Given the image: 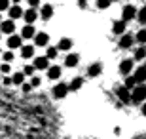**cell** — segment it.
<instances>
[{
  "label": "cell",
  "instance_id": "25",
  "mask_svg": "<svg viewBox=\"0 0 146 139\" xmlns=\"http://www.w3.org/2000/svg\"><path fill=\"white\" fill-rule=\"evenodd\" d=\"M135 40L141 46H146V29H141V31L137 32V36H135Z\"/></svg>",
  "mask_w": 146,
  "mask_h": 139
},
{
  "label": "cell",
  "instance_id": "3",
  "mask_svg": "<svg viewBox=\"0 0 146 139\" xmlns=\"http://www.w3.org/2000/svg\"><path fill=\"white\" fill-rule=\"evenodd\" d=\"M51 93H53L55 99H63V97H66V93H68V86L63 84V82H61V84H55Z\"/></svg>",
  "mask_w": 146,
  "mask_h": 139
},
{
  "label": "cell",
  "instance_id": "34",
  "mask_svg": "<svg viewBox=\"0 0 146 139\" xmlns=\"http://www.w3.org/2000/svg\"><path fill=\"white\" fill-rule=\"evenodd\" d=\"M0 69H2V73H4V75H8V73H10V63H4Z\"/></svg>",
  "mask_w": 146,
  "mask_h": 139
},
{
  "label": "cell",
  "instance_id": "5",
  "mask_svg": "<svg viewBox=\"0 0 146 139\" xmlns=\"http://www.w3.org/2000/svg\"><path fill=\"white\" fill-rule=\"evenodd\" d=\"M34 44L40 48H48L49 46V34L48 32H36L34 34Z\"/></svg>",
  "mask_w": 146,
  "mask_h": 139
},
{
  "label": "cell",
  "instance_id": "9",
  "mask_svg": "<svg viewBox=\"0 0 146 139\" xmlns=\"http://www.w3.org/2000/svg\"><path fill=\"white\" fill-rule=\"evenodd\" d=\"M6 44H8V48H10V50L21 48V44H23V38L19 36V34H10V36H8V40H6Z\"/></svg>",
  "mask_w": 146,
  "mask_h": 139
},
{
  "label": "cell",
  "instance_id": "7",
  "mask_svg": "<svg viewBox=\"0 0 146 139\" xmlns=\"http://www.w3.org/2000/svg\"><path fill=\"white\" fill-rule=\"evenodd\" d=\"M101 73H103V63H101V61L91 63L89 67H87V76H91V78H97Z\"/></svg>",
  "mask_w": 146,
  "mask_h": 139
},
{
  "label": "cell",
  "instance_id": "18",
  "mask_svg": "<svg viewBox=\"0 0 146 139\" xmlns=\"http://www.w3.org/2000/svg\"><path fill=\"white\" fill-rule=\"evenodd\" d=\"M34 34H36V31H34V27H33V25H25L19 36H21V38H25V40H27V38H34Z\"/></svg>",
  "mask_w": 146,
  "mask_h": 139
},
{
  "label": "cell",
  "instance_id": "14",
  "mask_svg": "<svg viewBox=\"0 0 146 139\" xmlns=\"http://www.w3.org/2000/svg\"><path fill=\"white\" fill-rule=\"evenodd\" d=\"M23 17H25V21H27V25H33V23L38 19V11L34 10V8H29L27 11H23Z\"/></svg>",
  "mask_w": 146,
  "mask_h": 139
},
{
  "label": "cell",
  "instance_id": "41",
  "mask_svg": "<svg viewBox=\"0 0 146 139\" xmlns=\"http://www.w3.org/2000/svg\"><path fill=\"white\" fill-rule=\"evenodd\" d=\"M133 139H141V137H133Z\"/></svg>",
  "mask_w": 146,
  "mask_h": 139
},
{
  "label": "cell",
  "instance_id": "23",
  "mask_svg": "<svg viewBox=\"0 0 146 139\" xmlns=\"http://www.w3.org/2000/svg\"><path fill=\"white\" fill-rule=\"evenodd\" d=\"M137 19L142 27H146V6H142L141 10H137Z\"/></svg>",
  "mask_w": 146,
  "mask_h": 139
},
{
  "label": "cell",
  "instance_id": "36",
  "mask_svg": "<svg viewBox=\"0 0 146 139\" xmlns=\"http://www.w3.org/2000/svg\"><path fill=\"white\" fill-rule=\"evenodd\" d=\"M23 90H25V91H31V90H33V86H31V84H25V82H23Z\"/></svg>",
  "mask_w": 146,
  "mask_h": 139
},
{
  "label": "cell",
  "instance_id": "1",
  "mask_svg": "<svg viewBox=\"0 0 146 139\" xmlns=\"http://www.w3.org/2000/svg\"><path fill=\"white\" fill-rule=\"evenodd\" d=\"M131 99L135 103H144L146 101V86L144 84H137L131 90Z\"/></svg>",
  "mask_w": 146,
  "mask_h": 139
},
{
  "label": "cell",
  "instance_id": "32",
  "mask_svg": "<svg viewBox=\"0 0 146 139\" xmlns=\"http://www.w3.org/2000/svg\"><path fill=\"white\" fill-rule=\"evenodd\" d=\"M10 8V0H0V11H8Z\"/></svg>",
  "mask_w": 146,
  "mask_h": 139
},
{
  "label": "cell",
  "instance_id": "30",
  "mask_svg": "<svg viewBox=\"0 0 146 139\" xmlns=\"http://www.w3.org/2000/svg\"><path fill=\"white\" fill-rule=\"evenodd\" d=\"M34 71H36V69H34L33 65H27V67L23 69V75H25V76H33V75H34Z\"/></svg>",
  "mask_w": 146,
  "mask_h": 139
},
{
  "label": "cell",
  "instance_id": "6",
  "mask_svg": "<svg viewBox=\"0 0 146 139\" xmlns=\"http://www.w3.org/2000/svg\"><path fill=\"white\" fill-rule=\"evenodd\" d=\"M133 42H135V36H133L131 32H125V34H121V38H119V48L129 50L131 46H133Z\"/></svg>",
  "mask_w": 146,
  "mask_h": 139
},
{
  "label": "cell",
  "instance_id": "13",
  "mask_svg": "<svg viewBox=\"0 0 146 139\" xmlns=\"http://www.w3.org/2000/svg\"><path fill=\"white\" fill-rule=\"evenodd\" d=\"M33 67H34L36 71L48 69V67H49V59L46 57V55H42V57H36V59H34V63H33Z\"/></svg>",
  "mask_w": 146,
  "mask_h": 139
},
{
  "label": "cell",
  "instance_id": "16",
  "mask_svg": "<svg viewBox=\"0 0 146 139\" xmlns=\"http://www.w3.org/2000/svg\"><path fill=\"white\" fill-rule=\"evenodd\" d=\"M78 63H80V55H78V54H68L65 57V67H68V69L76 67Z\"/></svg>",
  "mask_w": 146,
  "mask_h": 139
},
{
  "label": "cell",
  "instance_id": "40",
  "mask_svg": "<svg viewBox=\"0 0 146 139\" xmlns=\"http://www.w3.org/2000/svg\"><path fill=\"white\" fill-rule=\"evenodd\" d=\"M0 23H2V15H0Z\"/></svg>",
  "mask_w": 146,
  "mask_h": 139
},
{
  "label": "cell",
  "instance_id": "28",
  "mask_svg": "<svg viewBox=\"0 0 146 139\" xmlns=\"http://www.w3.org/2000/svg\"><path fill=\"white\" fill-rule=\"evenodd\" d=\"M135 86H137V82H135V78H133V75H127V78H125V88L131 91Z\"/></svg>",
  "mask_w": 146,
  "mask_h": 139
},
{
  "label": "cell",
  "instance_id": "35",
  "mask_svg": "<svg viewBox=\"0 0 146 139\" xmlns=\"http://www.w3.org/2000/svg\"><path fill=\"white\" fill-rule=\"evenodd\" d=\"M29 4H31V8H36V6H40V0H29Z\"/></svg>",
  "mask_w": 146,
  "mask_h": 139
},
{
  "label": "cell",
  "instance_id": "29",
  "mask_svg": "<svg viewBox=\"0 0 146 139\" xmlns=\"http://www.w3.org/2000/svg\"><path fill=\"white\" fill-rule=\"evenodd\" d=\"M110 4H112V0H97L99 10H106V8H110Z\"/></svg>",
  "mask_w": 146,
  "mask_h": 139
},
{
  "label": "cell",
  "instance_id": "11",
  "mask_svg": "<svg viewBox=\"0 0 146 139\" xmlns=\"http://www.w3.org/2000/svg\"><path fill=\"white\" fill-rule=\"evenodd\" d=\"M40 17H42L44 21H49L51 17H53V6L51 4H44L40 8Z\"/></svg>",
  "mask_w": 146,
  "mask_h": 139
},
{
  "label": "cell",
  "instance_id": "27",
  "mask_svg": "<svg viewBox=\"0 0 146 139\" xmlns=\"http://www.w3.org/2000/svg\"><path fill=\"white\" fill-rule=\"evenodd\" d=\"M59 54V48L57 46H48V52H46V57L48 59H55Z\"/></svg>",
  "mask_w": 146,
  "mask_h": 139
},
{
  "label": "cell",
  "instance_id": "31",
  "mask_svg": "<svg viewBox=\"0 0 146 139\" xmlns=\"http://www.w3.org/2000/svg\"><path fill=\"white\" fill-rule=\"evenodd\" d=\"M2 59H4V63H11V61H13V54H11V52H6V54L2 55Z\"/></svg>",
  "mask_w": 146,
  "mask_h": 139
},
{
  "label": "cell",
  "instance_id": "37",
  "mask_svg": "<svg viewBox=\"0 0 146 139\" xmlns=\"http://www.w3.org/2000/svg\"><path fill=\"white\" fill-rule=\"evenodd\" d=\"M4 84H6V86H10V84H11V78H8V76H6V78H4Z\"/></svg>",
  "mask_w": 146,
  "mask_h": 139
},
{
  "label": "cell",
  "instance_id": "12",
  "mask_svg": "<svg viewBox=\"0 0 146 139\" xmlns=\"http://www.w3.org/2000/svg\"><path fill=\"white\" fill-rule=\"evenodd\" d=\"M133 78H135L137 84H144V82H146V67H144V65H142V67H139V69H135Z\"/></svg>",
  "mask_w": 146,
  "mask_h": 139
},
{
  "label": "cell",
  "instance_id": "22",
  "mask_svg": "<svg viewBox=\"0 0 146 139\" xmlns=\"http://www.w3.org/2000/svg\"><path fill=\"white\" fill-rule=\"evenodd\" d=\"M21 55H23V59H31L34 55V46H21Z\"/></svg>",
  "mask_w": 146,
  "mask_h": 139
},
{
  "label": "cell",
  "instance_id": "43",
  "mask_svg": "<svg viewBox=\"0 0 146 139\" xmlns=\"http://www.w3.org/2000/svg\"><path fill=\"white\" fill-rule=\"evenodd\" d=\"M0 38H2V32H0Z\"/></svg>",
  "mask_w": 146,
  "mask_h": 139
},
{
  "label": "cell",
  "instance_id": "26",
  "mask_svg": "<svg viewBox=\"0 0 146 139\" xmlns=\"http://www.w3.org/2000/svg\"><path fill=\"white\" fill-rule=\"evenodd\" d=\"M23 82H25V75H23V73H13V76H11V84L21 86Z\"/></svg>",
  "mask_w": 146,
  "mask_h": 139
},
{
  "label": "cell",
  "instance_id": "24",
  "mask_svg": "<svg viewBox=\"0 0 146 139\" xmlns=\"http://www.w3.org/2000/svg\"><path fill=\"white\" fill-rule=\"evenodd\" d=\"M135 59L137 61H144L146 59V46H139L135 50Z\"/></svg>",
  "mask_w": 146,
  "mask_h": 139
},
{
  "label": "cell",
  "instance_id": "20",
  "mask_svg": "<svg viewBox=\"0 0 146 139\" xmlns=\"http://www.w3.org/2000/svg\"><path fill=\"white\" fill-rule=\"evenodd\" d=\"M82 84H84V80H82L80 76H76V78L70 80V84H66V86H68V91H78L82 88Z\"/></svg>",
  "mask_w": 146,
  "mask_h": 139
},
{
  "label": "cell",
  "instance_id": "10",
  "mask_svg": "<svg viewBox=\"0 0 146 139\" xmlns=\"http://www.w3.org/2000/svg\"><path fill=\"white\" fill-rule=\"evenodd\" d=\"M133 67H135L133 59H123V61L119 63V73L127 76V75H131V73H133Z\"/></svg>",
  "mask_w": 146,
  "mask_h": 139
},
{
  "label": "cell",
  "instance_id": "15",
  "mask_svg": "<svg viewBox=\"0 0 146 139\" xmlns=\"http://www.w3.org/2000/svg\"><path fill=\"white\" fill-rule=\"evenodd\" d=\"M8 13H10V19L11 21H15V19H19V17H23V10H21V6H10L8 8Z\"/></svg>",
  "mask_w": 146,
  "mask_h": 139
},
{
  "label": "cell",
  "instance_id": "38",
  "mask_svg": "<svg viewBox=\"0 0 146 139\" xmlns=\"http://www.w3.org/2000/svg\"><path fill=\"white\" fill-rule=\"evenodd\" d=\"M142 114H144V116H146V101L142 103Z\"/></svg>",
  "mask_w": 146,
  "mask_h": 139
},
{
  "label": "cell",
  "instance_id": "4",
  "mask_svg": "<svg viewBox=\"0 0 146 139\" xmlns=\"http://www.w3.org/2000/svg\"><path fill=\"white\" fill-rule=\"evenodd\" d=\"M116 95H118V99L123 105H127V103H131V91L125 88V86H119L118 90H116Z\"/></svg>",
  "mask_w": 146,
  "mask_h": 139
},
{
  "label": "cell",
  "instance_id": "45",
  "mask_svg": "<svg viewBox=\"0 0 146 139\" xmlns=\"http://www.w3.org/2000/svg\"><path fill=\"white\" fill-rule=\"evenodd\" d=\"M144 139H146V137H144Z\"/></svg>",
  "mask_w": 146,
  "mask_h": 139
},
{
  "label": "cell",
  "instance_id": "17",
  "mask_svg": "<svg viewBox=\"0 0 146 139\" xmlns=\"http://www.w3.org/2000/svg\"><path fill=\"white\" fill-rule=\"evenodd\" d=\"M61 67L59 65H53V67H48V78H51V80H57V78H61Z\"/></svg>",
  "mask_w": 146,
  "mask_h": 139
},
{
  "label": "cell",
  "instance_id": "2",
  "mask_svg": "<svg viewBox=\"0 0 146 139\" xmlns=\"http://www.w3.org/2000/svg\"><path fill=\"white\" fill-rule=\"evenodd\" d=\"M131 19H137V8L133 4H127L123 6V10H121V21H131Z\"/></svg>",
  "mask_w": 146,
  "mask_h": 139
},
{
  "label": "cell",
  "instance_id": "21",
  "mask_svg": "<svg viewBox=\"0 0 146 139\" xmlns=\"http://www.w3.org/2000/svg\"><path fill=\"white\" fill-rule=\"evenodd\" d=\"M72 44H74V42H72V38H61V40H59V44H57V48H59V50H65V52H68V50H70L72 48Z\"/></svg>",
  "mask_w": 146,
  "mask_h": 139
},
{
  "label": "cell",
  "instance_id": "39",
  "mask_svg": "<svg viewBox=\"0 0 146 139\" xmlns=\"http://www.w3.org/2000/svg\"><path fill=\"white\" fill-rule=\"evenodd\" d=\"M13 2H21V0H13Z\"/></svg>",
  "mask_w": 146,
  "mask_h": 139
},
{
  "label": "cell",
  "instance_id": "33",
  "mask_svg": "<svg viewBox=\"0 0 146 139\" xmlns=\"http://www.w3.org/2000/svg\"><path fill=\"white\" fill-rule=\"evenodd\" d=\"M29 84L33 86V88H38V86L42 84V80H40V76H33V80L29 82Z\"/></svg>",
  "mask_w": 146,
  "mask_h": 139
},
{
  "label": "cell",
  "instance_id": "42",
  "mask_svg": "<svg viewBox=\"0 0 146 139\" xmlns=\"http://www.w3.org/2000/svg\"><path fill=\"white\" fill-rule=\"evenodd\" d=\"M144 67H146V59H144Z\"/></svg>",
  "mask_w": 146,
  "mask_h": 139
},
{
  "label": "cell",
  "instance_id": "19",
  "mask_svg": "<svg viewBox=\"0 0 146 139\" xmlns=\"http://www.w3.org/2000/svg\"><path fill=\"white\" fill-rule=\"evenodd\" d=\"M112 32L114 34H125V21H114V25H112Z\"/></svg>",
  "mask_w": 146,
  "mask_h": 139
},
{
  "label": "cell",
  "instance_id": "44",
  "mask_svg": "<svg viewBox=\"0 0 146 139\" xmlns=\"http://www.w3.org/2000/svg\"><path fill=\"white\" fill-rule=\"evenodd\" d=\"M112 2H114V0H112Z\"/></svg>",
  "mask_w": 146,
  "mask_h": 139
},
{
  "label": "cell",
  "instance_id": "8",
  "mask_svg": "<svg viewBox=\"0 0 146 139\" xmlns=\"http://www.w3.org/2000/svg\"><path fill=\"white\" fill-rule=\"evenodd\" d=\"M0 32H4V34H13L15 32V23L11 21V19H6V21L0 23Z\"/></svg>",
  "mask_w": 146,
  "mask_h": 139
}]
</instances>
